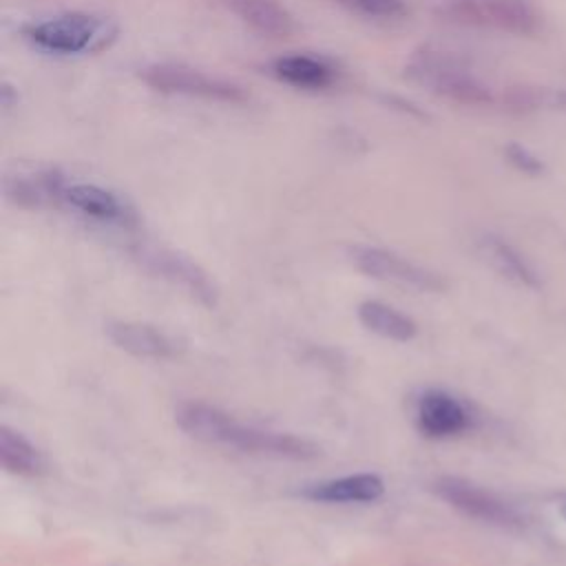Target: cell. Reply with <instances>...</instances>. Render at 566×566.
I'll return each instance as SVG.
<instances>
[{
  "mask_svg": "<svg viewBox=\"0 0 566 566\" xmlns=\"http://www.w3.org/2000/svg\"><path fill=\"white\" fill-rule=\"evenodd\" d=\"M175 422L186 436L214 447L281 460H312L318 455V447L305 438L239 422L228 411L199 400L181 402L175 409Z\"/></svg>",
  "mask_w": 566,
  "mask_h": 566,
  "instance_id": "6da1fadb",
  "label": "cell"
},
{
  "mask_svg": "<svg viewBox=\"0 0 566 566\" xmlns=\"http://www.w3.org/2000/svg\"><path fill=\"white\" fill-rule=\"evenodd\" d=\"M407 75L427 91L467 106H489L500 97L455 53L424 46L407 62Z\"/></svg>",
  "mask_w": 566,
  "mask_h": 566,
  "instance_id": "7a4b0ae2",
  "label": "cell"
},
{
  "mask_svg": "<svg viewBox=\"0 0 566 566\" xmlns=\"http://www.w3.org/2000/svg\"><path fill=\"white\" fill-rule=\"evenodd\" d=\"M24 33L27 40L42 51L71 55L108 46V42L117 35V27L106 18L71 11L35 22Z\"/></svg>",
  "mask_w": 566,
  "mask_h": 566,
  "instance_id": "3957f363",
  "label": "cell"
},
{
  "mask_svg": "<svg viewBox=\"0 0 566 566\" xmlns=\"http://www.w3.org/2000/svg\"><path fill=\"white\" fill-rule=\"evenodd\" d=\"M433 491L451 509L462 515L497 526V528H522V513L489 489L458 475H442L433 482Z\"/></svg>",
  "mask_w": 566,
  "mask_h": 566,
  "instance_id": "277c9868",
  "label": "cell"
},
{
  "mask_svg": "<svg viewBox=\"0 0 566 566\" xmlns=\"http://www.w3.org/2000/svg\"><path fill=\"white\" fill-rule=\"evenodd\" d=\"M142 80L159 91L170 95H188V97H201L208 102H223V104H243L248 99V93L243 86L208 75L203 71L184 66V64H153L142 71Z\"/></svg>",
  "mask_w": 566,
  "mask_h": 566,
  "instance_id": "5b68a950",
  "label": "cell"
},
{
  "mask_svg": "<svg viewBox=\"0 0 566 566\" xmlns=\"http://www.w3.org/2000/svg\"><path fill=\"white\" fill-rule=\"evenodd\" d=\"M442 13L455 22L515 35L537 31L539 18L526 0H444Z\"/></svg>",
  "mask_w": 566,
  "mask_h": 566,
  "instance_id": "8992f818",
  "label": "cell"
},
{
  "mask_svg": "<svg viewBox=\"0 0 566 566\" xmlns=\"http://www.w3.org/2000/svg\"><path fill=\"white\" fill-rule=\"evenodd\" d=\"M349 256H352V263L371 279L396 283V285L420 290V292L444 290V281L436 272L413 261H407L405 256L391 250H382L374 245H354L349 250Z\"/></svg>",
  "mask_w": 566,
  "mask_h": 566,
  "instance_id": "52a82bcc",
  "label": "cell"
},
{
  "mask_svg": "<svg viewBox=\"0 0 566 566\" xmlns=\"http://www.w3.org/2000/svg\"><path fill=\"white\" fill-rule=\"evenodd\" d=\"M146 270L153 274L166 279L175 287L190 294L197 303L203 307H217L219 303V290L214 281L188 256L170 252V250H157V248H139L135 252Z\"/></svg>",
  "mask_w": 566,
  "mask_h": 566,
  "instance_id": "ba28073f",
  "label": "cell"
},
{
  "mask_svg": "<svg viewBox=\"0 0 566 566\" xmlns=\"http://www.w3.org/2000/svg\"><path fill=\"white\" fill-rule=\"evenodd\" d=\"M416 427L422 436L433 440L453 438L471 427V413L464 402L449 391L427 389L416 402Z\"/></svg>",
  "mask_w": 566,
  "mask_h": 566,
  "instance_id": "9c48e42d",
  "label": "cell"
},
{
  "mask_svg": "<svg viewBox=\"0 0 566 566\" xmlns=\"http://www.w3.org/2000/svg\"><path fill=\"white\" fill-rule=\"evenodd\" d=\"M385 482L376 473H354L334 480L307 484L298 491L301 497L321 504H369L380 500Z\"/></svg>",
  "mask_w": 566,
  "mask_h": 566,
  "instance_id": "30bf717a",
  "label": "cell"
},
{
  "mask_svg": "<svg viewBox=\"0 0 566 566\" xmlns=\"http://www.w3.org/2000/svg\"><path fill=\"white\" fill-rule=\"evenodd\" d=\"M57 199H62L66 206L77 210L80 214L102 221V223H126L130 221L128 206L111 190L97 186V184H64L60 186Z\"/></svg>",
  "mask_w": 566,
  "mask_h": 566,
  "instance_id": "8fae6325",
  "label": "cell"
},
{
  "mask_svg": "<svg viewBox=\"0 0 566 566\" xmlns=\"http://www.w3.org/2000/svg\"><path fill=\"white\" fill-rule=\"evenodd\" d=\"M106 334L115 347H119L137 358L164 360V358H172L177 354L175 340L148 323L113 321L106 325Z\"/></svg>",
  "mask_w": 566,
  "mask_h": 566,
  "instance_id": "7c38bea8",
  "label": "cell"
},
{
  "mask_svg": "<svg viewBox=\"0 0 566 566\" xmlns=\"http://www.w3.org/2000/svg\"><path fill=\"white\" fill-rule=\"evenodd\" d=\"M272 73L287 86L301 91H325L336 82V66L310 53H290L272 62Z\"/></svg>",
  "mask_w": 566,
  "mask_h": 566,
  "instance_id": "4fadbf2b",
  "label": "cell"
},
{
  "mask_svg": "<svg viewBox=\"0 0 566 566\" xmlns=\"http://www.w3.org/2000/svg\"><path fill=\"white\" fill-rule=\"evenodd\" d=\"M245 27L259 35L285 38L294 31L290 11L279 0H221Z\"/></svg>",
  "mask_w": 566,
  "mask_h": 566,
  "instance_id": "5bb4252c",
  "label": "cell"
},
{
  "mask_svg": "<svg viewBox=\"0 0 566 566\" xmlns=\"http://www.w3.org/2000/svg\"><path fill=\"white\" fill-rule=\"evenodd\" d=\"M480 250L484 254V259L489 261V265L504 276L506 281H511L517 287H526V290H535L539 287V279L535 274V270L531 268V263L506 241H502L500 237H484L480 241Z\"/></svg>",
  "mask_w": 566,
  "mask_h": 566,
  "instance_id": "9a60e30c",
  "label": "cell"
},
{
  "mask_svg": "<svg viewBox=\"0 0 566 566\" xmlns=\"http://www.w3.org/2000/svg\"><path fill=\"white\" fill-rule=\"evenodd\" d=\"M358 321L374 334L389 338V340H398V343H407L411 338H416L418 334V325L411 316L398 312L396 307L382 303V301H363L356 310Z\"/></svg>",
  "mask_w": 566,
  "mask_h": 566,
  "instance_id": "2e32d148",
  "label": "cell"
},
{
  "mask_svg": "<svg viewBox=\"0 0 566 566\" xmlns=\"http://www.w3.org/2000/svg\"><path fill=\"white\" fill-rule=\"evenodd\" d=\"M0 460L4 471L22 478H33L44 471V458L38 447L11 427L0 429Z\"/></svg>",
  "mask_w": 566,
  "mask_h": 566,
  "instance_id": "e0dca14e",
  "label": "cell"
},
{
  "mask_svg": "<svg viewBox=\"0 0 566 566\" xmlns=\"http://www.w3.org/2000/svg\"><path fill=\"white\" fill-rule=\"evenodd\" d=\"M334 2L369 18H398L405 13L402 0H334Z\"/></svg>",
  "mask_w": 566,
  "mask_h": 566,
  "instance_id": "ac0fdd59",
  "label": "cell"
},
{
  "mask_svg": "<svg viewBox=\"0 0 566 566\" xmlns=\"http://www.w3.org/2000/svg\"><path fill=\"white\" fill-rule=\"evenodd\" d=\"M504 155L524 175H539L544 170V164L539 161V157H535L528 148H524L520 144H509L504 148Z\"/></svg>",
  "mask_w": 566,
  "mask_h": 566,
  "instance_id": "d6986e66",
  "label": "cell"
},
{
  "mask_svg": "<svg viewBox=\"0 0 566 566\" xmlns=\"http://www.w3.org/2000/svg\"><path fill=\"white\" fill-rule=\"evenodd\" d=\"M555 102H557L562 108H566V91L557 93V95H555Z\"/></svg>",
  "mask_w": 566,
  "mask_h": 566,
  "instance_id": "ffe728a7",
  "label": "cell"
},
{
  "mask_svg": "<svg viewBox=\"0 0 566 566\" xmlns=\"http://www.w3.org/2000/svg\"><path fill=\"white\" fill-rule=\"evenodd\" d=\"M557 506H559V513H562V517L566 520V495H562V497H559V504H557Z\"/></svg>",
  "mask_w": 566,
  "mask_h": 566,
  "instance_id": "44dd1931",
  "label": "cell"
}]
</instances>
